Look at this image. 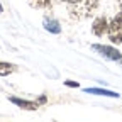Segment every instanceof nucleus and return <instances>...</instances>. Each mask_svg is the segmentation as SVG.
<instances>
[{
	"label": "nucleus",
	"instance_id": "obj_1",
	"mask_svg": "<svg viewBox=\"0 0 122 122\" xmlns=\"http://www.w3.org/2000/svg\"><path fill=\"white\" fill-rule=\"evenodd\" d=\"M98 7V0H78L75 4H68V14L73 20H83L90 17Z\"/></svg>",
	"mask_w": 122,
	"mask_h": 122
},
{
	"label": "nucleus",
	"instance_id": "obj_2",
	"mask_svg": "<svg viewBox=\"0 0 122 122\" xmlns=\"http://www.w3.org/2000/svg\"><path fill=\"white\" fill-rule=\"evenodd\" d=\"M107 34H109V39L112 42L115 44L122 42V12L112 19V22L109 24V29H107Z\"/></svg>",
	"mask_w": 122,
	"mask_h": 122
},
{
	"label": "nucleus",
	"instance_id": "obj_3",
	"mask_svg": "<svg viewBox=\"0 0 122 122\" xmlns=\"http://www.w3.org/2000/svg\"><path fill=\"white\" fill-rule=\"evenodd\" d=\"M92 49L93 51H97V53H100L103 58H107V59H112V61H119L120 58H122V54L115 49V48H112V46H103V44H93L92 46Z\"/></svg>",
	"mask_w": 122,
	"mask_h": 122
},
{
	"label": "nucleus",
	"instance_id": "obj_4",
	"mask_svg": "<svg viewBox=\"0 0 122 122\" xmlns=\"http://www.w3.org/2000/svg\"><path fill=\"white\" fill-rule=\"evenodd\" d=\"M107 29H109V20H107L105 17H97L93 20V25H92V30H93V34L102 37L105 32H107Z\"/></svg>",
	"mask_w": 122,
	"mask_h": 122
},
{
	"label": "nucleus",
	"instance_id": "obj_5",
	"mask_svg": "<svg viewBox=\"0 0 122 122\" xmlns=\"http://www.w3.org/2000/svg\"><path fill=\"white\" fill-rule=\"evenodd\" d=\"M10 102L15 103L17 107H20V109H25V110H37L39 109V102H30V100H24V98H17V97H10Z\"/></svg>",
	"mask_w": 122,
	"mask_h": 122
},
{
	"label": "nucleus",
	"instance_id": "obj_6",
	"mask_svg": "<svg viewBox=\"0 0 122 122\" xmlns=\"http://www.w3.org/2000/svg\"><path fill=\"white\" fill-rule=\"evenodd\" d=\"M42 25H44V29L48 30V32H53V34H59V32H61V25H59V22H58L56 19L44 17Z\"/></svg>",
	"mask_w": 122,
	"mask_h": 122
},
{
	"label": "nucleus",
	"instance_id": "obj_7",
	"mask_svg": "<svg viewBox=\"0 0 122 122\" xmlns=\"http://www.w3.org/2000/svg\"><path fill=\"white\" fill-rule=\"evenodd\" d=\"M86 93H93V95H100V97H112V98H119L120 95L110 90H103V88H85Z\"/></svg>",
	"mask_w": 122,
	"mask_h": 122
},
{
	"label": "nucleus",
	"instance_id": "obj_8",
	"mask_svg": "<svg viewBox=\"0 0 122 122\" xmlns=\"http://www.w3.org/2000/svg\"><path fill=\"white\" fill-rule=\"evenodd\" d=\"M14 70H15V66H14V65L0 61V76H7V75H10Z\"/></svg>",
	"mask_w": 122,
	"mask_h": 122
},
{
	"label": "nucleus",
	"instance_id": "obj_9",
	"mask_svg": "<svg viewBox=\"0 0 122 122\" xmlns=\"http://www.w3.org/2000/svg\"><path fill=\"white\" fill-rule=\"evenodd\" d=\"M51 4V0H29V5L34 9H44Z\"/></svg>",
	"mask_w": 122,
	"mask_h": 122
},
{
	"label": "nucleus",
	"instance_id": "obj_10",
	"mask_svg": "<svg viewBox=\"0 0 122 122\" xmlns=\"http://www.w3.org/2000/svg\"><path fill=\"white\" fill-rule=\"evenodd\" d=\"M65 85H66V86H71V88H78V83H76V81H71V80L65 81Z\"/></svg>",
	"mask_w": 122,
	"mask_h": 122
},
{
	"label": "nucleus",
	"instance_id": "obj_11",
	"mask_svg": "<svg viewBox=\"0 0 122 122\" xmlns=\"http://www.w3.org/2000/svg\"><path fill=\"white\" fill-rule=\"evenodd\" d=\"M66 4H75V2H78V0H65Z\"/></svg>",
	"mask_w": 122,
	"mask_h": 122
},
{
	"label": "nucleus",
	"instance_id": "obj_12",
	"mask_svg": "<svg viewBox=\"0 0 122 122\" xmlns=\"http://www.w3.org/2000/svg\"><path fill=\"white\" fill-rule=\"evenodd\" d=\"M119 7H120V10H122V0H119Z\"/></svg>",
	"mask_w": 122,
	"mask_h": 122
},
{
	"label": "nucleus",
	"instance_id": "obj_13",
	"mask_svg": "<svg viewBox=\"0 0 122 122\" xmlns=\"http://www.w3.org/2000/svg\"><path fill=\"white\" fill-rule=\"evenodd\" d=\"M119 63H120V66H122V58H120V59H119Z\"/></svg>",
	"mask_w": 122,
	"mask_h": 122
},
{
	"label": "nucleus",
	"instance_id": "obj_14",
	"mask_svg": "<svg viewBox=\"0 0 122 122\" xmlns=\"http://www.w3.org/2000/svg\"><path fill=\"white\" fill-rule=\"evenodd\" d=\"M0 12H2V5H0Z\"/></svg>",
	"mask_w": 122,
	"mask_h": 122
}]
</instances>
